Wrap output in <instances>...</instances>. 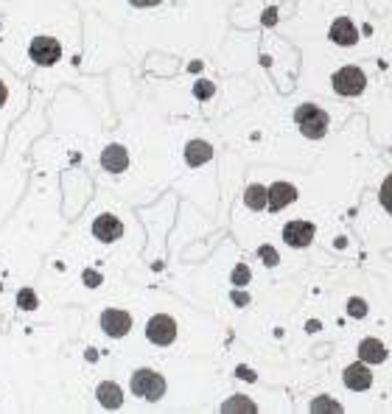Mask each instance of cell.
<instances>
[{
	"label": "cell",
	"instance_id": "cell-7",
	"mask_svg": "<svg viewBox=\"0 0 392 414\" xmlns=\"http://www.w3.org/2000/svg\"><path fill=\"white\" fill-rule=\"evenodd\" d=\"M283 241L289 247H309L314 241V227L309 221H292L283 230Z\"/></svg>",
	"mask_w": 392,
	"mask_h": 414
},
{
	"label": "cell",
	"instance_id": "cell-6",
	"mask_svg": "<svg viewBox=\"0 0 392 414\" xmlns=\"http://www.w3.org/2000/svg\"><path fill=\"white\" fill-rule=\"evenodd\" d=\"M101 328L109 333L112 339H121V336H126L129 328H132V317H129L126 311H115V308H109V311L101 314Z\"/></svg>",
	"mask_w": 392,
	"mask_h": 414
},
{
	"label": "cell",
	"instance_id": "cell-20",
	"mask_svg": "<svg viewBox=\"0 0 392 414\" xmlns=\"http://www.w3.org/2000/svg\"><path fill=\"white\" fill-rule=\"evenodd\" d=\"M20 305H23V308H34V305H37V297H34L31 291H23V294H20Z\"/></svg>",
	"mask_w": 392,
	"mask_h": 414
},
{
	"label": "cell",
	"instance_id": "cell-4",
	"mask_svg": "<svg viewBox=\"0 0 392 414\" xmlns=\"http://www.w3.org/2000/svg\"><path fill=\"white\" fill-rule=\"evenodd\" d=\"M146 336L155 341V344H171L174 339H177V322L171 319V317H165V314H157L149 319V325H146Z\"/></svg>",
	"mask_w": 392,
	"mask_h": 414
},
{
	"label": "cell",
	"instance_id": "cell-2",
	"mask_svg": "<svg viewBox=\"0 0 392 414\" xmlns=\"http://www.w3.org/2000/svg\"><path fill=\"white\" fill-rule=\"evenodd\" d=\"M132 392L138 398H143V401H157L165 392V381H162V375H157L155 370H138L132 375Z\"/></svg>",
	"mask_w": 392,
	"mask_h": 414
},
{
	"label": "cell",
	"instance_id": "cell-26",
	"mask_svg": "<svg viewBox=\"0 0 392 414\" xmlns=\"http://www.w3.org/2000/svg\"><path fill=\"white\" fill-rule=\"evenodd\" d=\"M6 95H8V92H6V87H3V84H0V104H3V101H6Z\"/></svg>",
	"mask_w": 392,
	"mask_h": 414
},
{
	"label": "cell",
	"instance_id": "cell-22",
	"mask_svg": "<svg viewBox=\"0 0 392 414\" xmlns=\"http://www.w3.org/2000/svg\"><path fill=\"white\" fill-rule=\"evenodd\" d=\"M350 314L353 317H364V303L362 300H350Z\"/></svg>",
	"mask_w": 392,
	"mask_h": 414
},
{
	"label": "cell",
	"instance_id": "cell-9",
	"mask_svg": "<svg viewBox=\"0 0 392 414\" xmlns=\"http://www.w3.org/2000/svg\"><path fill=\"white\" fill-rule=\"evenodd\" d=\"M295 196H297L295 185H289V182H275V185L269 188V207H272V210H280V207L292 205Z\"/></svg>",
	"mask_w": 392,
	"mask_h": 414
},
{
	"label": "cell",
	"instance_id": "cell-14",
	"mask_svg": "<svg viewBox=\"0 0 392 414\" xmlns=\"http://www.w3.org/2000/svg\"><path fill=\"white\" fill-rule=\"evenodd\" d=\"M126 163H129V157H126L124 146H109V149L101 154V166L107 168V171H124Z\"/></svg>",
	"mask_w": 392,
	"mask_h": 414
},
{
	"label": "cell",
	"instance_id": "cell-18",
	"mask_svg": "<svg viewBox=\"0 0 392 414\" xmlns=\"http://www.w3.org/2000/svg\"><path fill=\"white\" fill-rule=\"evenodd\" d=\"M381 205L392 213V173L384 179V185H381Z\"/></svg>",
	"mask_w": 392,
	"mask_h": 414
},
{
	"label": "cell",
	"instance_id": "cell-3",
	"mask_svg": "<svg viewBox=\"0 0 392 414\" xmlns=\"http://www.w3.org/2000/svg\"><path fill=\"white\" fill-rule=\"evenodd\" d=\"M367 84V76L359 68H342L333 73V90L339 95H359Z\"/></svg>",
	"mask_w": 392,
	"mask_h": 414
},
{
	"label": "cell",
	"instance_id": "cell-15",
	"mask_svg": "<svg viewBox=\"0 0 392 414\" xmlns=\"http://www.w3.org/2000/svg\"><path fill=\"white\" fill-rule=\"evenodd\" d=\"M185 157H188V163H191V166H199V163H208V160L213 157V149H210L205 140H194V143L188 146Z\"/></svg>",
	"mask_w": 392,
	"mask_h": 414
},
{
	"label": "cell",
	"instance_id": "cell-21",
	"mask_svg": "<svg viewBox=\"0 0 392 414\" xmlns=\"http://www.w3.org/2000/svg\"><path fill=\"white\" fill-rule=\"evenodd\" d=\"M210 92H213V84H208V82L196 84V95H199V98H208Z\"/></svg>",
	"mask_w": 392,
	"mask_h": 414
},
{
	"label": "cell",
	"instance_id": "cell-12",
	"mask_svg": "<svg viewBox=\"0 0 392 414\" xmlns=\"http://www.w3.org/2000/svg\"><path fill=\"white\" fill-rule=\"evenodd\" d=\"M95 398H98V403L107 406V409H118V406L124 403V392H121L118 384H101L98 392H95Z\"/></svg>",
	"mask_w": 392,
	"mask_h": 414
},
{
	"label": "cell",
	"instance_id": "cell-17",
	"mask_svg": "<svg viewBox=\"0 0 392 414\" xmlns=\"http://www.w3.org/2000/svg\"><path fill=\"white\" fill-rule=\"evenodd\" d=\"M225 412H255V403H249L244 398H235V401L225 403Z\"/></svg>",
	"mask_w": 392,
	"mask_h": 414
},
{
	"label": "cell",
	"instance_id": "cell-10",
	"mask_svg": "<svg viewBox=\"0 0 392 414\" xmlns=\"http://www.w3.org/2000/svg\"><path fill=\"white\" fill-rule=\"evenodd\" d=\"M93 233H95V238H101V241H115V238H121L124 227H121V221H118L115 216H101V219H95Z\"/></svg>",
	"mask_w": 392,
	"mask_h": 414
},
{
	"label": "cell",
	"instance_id": "cell-1",
	"mask_svg": "<svg viewBox=\"0 0 392 414\" xmlns=\"http://www.w3.org/2000/svg\"><path fill=\"white\" fill-rule=\"evenodd\" d=\"M295 118H297L303 135L311 138V140L322 138V135L328 132V115H325L319 106H314V104H303V106L295 112Z\"/></svg>",
	"mask_w": 392,
	"mask_h": 414
},
{
	"label": "cell",
	"instance_id": "cell-5",
	"mask_svg": "<svg viewBox=\"0 0 392 414\" xmlns=\"http://www.w3.org/2000/svg\"><path fill=\"white\" fill-rule=\"evenodd\" d=\"M59 56H62V48H59L57 39H51V37L34 39V45H31V59H34L37 65H54V62H59Z\"/></svg>",
	"mask_w": 392,
	"mask_h": 414
},
{
	"label": "cell",
	"instance_id": "cell-19",
	"mask_svg": "<svg viewBox=\"0 0 392 414\" xmlns=\"http://www.w3.org/2000/svg\"><path fill=\"white\" fill-rule=\"evenodd\" d=\"M311 409L314 412H322V409H328V412H342V406H339V403H333V401H314Z\"/></svg>",
	"mask_w": 392,
	"mask_h": 414
},
{
	"label": "cell",
	"instance_id": "cell-13",
	"mask_svg": "<svg viewBox=\"0 0 392 414\" xmlns=\"http://www.w3.org/2000/svg\"><path fill=\"white\" fill-rule=\"evenodd\" d=\"M359 355H362L364 361H370V364H379V361L387 358V350H384V344H381L379 339H364V341L359 344Z\"/></svg>",
	"mask_w": 392,
	"mask_h": 414
},
{
	"label": "cell",
	"instance_id": "cell-16",
	"mask_svg": "<svg viewBox=\"0 0 392 414\" xmlns=\"http://www.w3.org/2000/svg\"><path fill=\"white\" fill-rule=\"evenodd\" d=\"M244 202H247V207H252V210L269 207V190H266L263 185H249V188H247Z\"/></svg>",
	"mask_w": 392,
	"mask_h": 414
},
{
	"label": "cell",
	"instance_id": "cell-23",
	"mask_svg": "<svg viewBox=\"0 0 392 414\" xmlns=\"http://www.w3.org/2000/svg\"><path fill=\"white\" fill-rule=\"evenodd\" d=\"M247 277H249V272H247L244 266H241V269H238V272H235V274H233V280H235V283H247Z\"/></svg>",
	"mask_w": 392,
	"mask_h": 414
},
{
	"label": "cell",
	"instance_id": "cell-25",
	"mask_svg": "<svg viewBox=\"0 0 392 414\" xmlns=\"http://www.w3.org/2000/svg\"><path fill=\"white\" fill-rule=\"evenodd\" d=\"M84 280H87L90 286H95V283H98V274H93V272H87V277H84Z\"/></svg>",
	"mask_w": 392,
	"mask_h": 414
},
{
	"label": "cell",
	"instance_id": "cell-24",
	"mask_svg": "<svg viewBox=\"0 0 392 414\" xmlns=\"http://www.w3.org/2000/svg\"><path fill=\"white\" fill-rule=\"evenodd\" d=\"M132 6H155V3H160V0H129Z\"/></svg>",
	"mask_w": 392,
	"mask_h": 414
},
{
	"label": "cell",
	"instance_id": "cell-8",
	"mask_svg": "<svg viewBox=\"0 0 392 414\" xmlns=\"http://www.w3.org/2000/svg\"><path fill=\"white\" fill-rule=\"evenodd\" d=\"M342 378H345V386L348 389H356V392H362V389H367L373 384V375H370V370L364 364H350Z\"/></svg>",
	"mask_w": 392,
	"mask_h": 414
},
{
	"label": "cell",
	"instance_id": "cell-11",
	"mask_svg": "<svg viewBox=\"0 0 392 414\" xmlns=\"http://www.w3.org/2000/svg\"><path fill=\"white\" fill-rule=\"evenodd\" d=\"M331 39H333L336 45H353V42L359 39L356 25H353L348 17H339V20L331 25Z\"/></svg>",
	"mask_w": 392,
	"mask_h": 414
}]
</instances>
